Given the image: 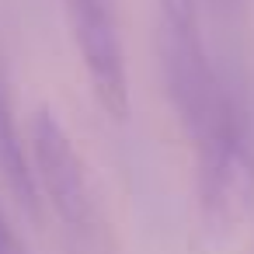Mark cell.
Instances as JSON below:
<instances>
[{"instance_id": "obj_1", "label": "cell", "mask_w": 254, "mask_h": 254, "mask_svg": "<svg viewBox=\"0 0 254 254\" xmlns=\"http://www.w3.org/2000/svg\"><path fill=\"white\" fill-rule=\"evenodd\" d=\"M191 150L205 223L219 233L244 226L254 216V101L247 84L226 98Z\"/></svg>"}, {"instance_id": "obj_2", "label": "cell", "mask_w": 254, "mask_h": 254, "mask_svg": "<svg viewBox=\"0 0 254 254\" xmlns=\"http://www.w3.org/2000/svg\"><path fill=\"white\" fill-rule=\"evenodd\" d=\"M28 157L39 198L53 205V212L63 219V226L77 237L98 233V198L87 178V164L73 146V136L56 119V112L39 108L28 122Z\"/></svg>"}, {"instance_id": "obj_3", "label": "cell", "mask_w": 254, "mask_h": 254, "mask_svg": "<svg viewBox=\"0 0 254 254\" xmlns=\"http://www.w3.org/2000/svg\"><path fill=\"white\" fill-rule=\"evenodd\" d=\"M73 42L87 73V84L98 105L112 119L129 115V73H126V49L119 35L115 0H66Z\"/></svg>"}, {"instance_id": "obj_4", "label": "cell", "mask_w": 254, "mask_h": 254, "mask_svg": "<svg viewBox=\"0 0 254 254\" xmlns=\"http://www.w3.org/2000/svg\"><path fill=\"white\" fill-rule=\"evenodd\" d=\"M0 174H4L14 202L32 219H42V198H39V188H35V174H32L28 139L18 126V105H14L11 73H7L4 56H0Z\"/></svg>"}, {"instance_id": "obj_5", "label": "cell", "mask_w": 254, "mask_h": 254, "mask_svg": "<svg viewBox=\"0 0 254 254\" xmlns=\"http://www.w3.org/2000/svg\"><path fill=\"white\" fill-rule=\"evenodd\" d=\"M0 254H28V247L21 244V237H18L14 226L7 223L4 209H0Z\"/></svg>"}]
</instances>
